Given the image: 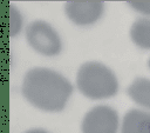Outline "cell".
Wrapping results in <instances>:
<instances>
[{"mask_svg":"<svg viewBox=\"0 0 150 133\" xmlns=\"http://www.w3.org/2000/svg\"><path fill=\"white\" fill-rule=\"evenodd\" d=\"M131 41L143 49H150V19H137L130 27Z\"/></svg>","mask_w":150,"mask_h":133,"instance_id":"cell-8","label":"cell"},{"mask_svg":"<svg viewBox=\"0 0 150 133\" xmlns=\"http://www.w3.org/2000/svg\"><path fill=\"white\" fill-rule=\"evenodd\" d=\"M127 93L134 102L150 109V79L136 78L129 85Z\"/></svg>","mask_w":150,"mask_h":133,"instance_id":"cell-7","label":"cell"},{"mask_svg":"<svg viewBox=\"0 0 150 133\" xmlns=\"http://www.w3.org/2000/svg\"><path fill=\"white\" fill-rule=\"evenodd\" d=\"M121 133H150V112L129 109L123 117Z\"/></svg>","mask_w":150,"mask_h":133,"instance_id":"cell-6","label":"cell"},{"mask_svg":"<svg viewBox=\"0 0 150 133\" xmlns=\"http://www.w3.org/2000/svg\"><path fill=\"white\" fill-rule=\"evenodd\" d=\"M128 5L136 12L150 16V1H129Z\"/></svg>","mask_w":150,"mask_h":133,"instance_id":"cell-10","label":"cell"},{"mask_svg":"<svg viewBox=\"0 0 150 133\" xmlns=\"http://www.w3.org/2000/svg\"><path fill=\"white\" fill-rule=\"evenodd\" d=\"M76 87L86 98L102 100L116 95L118 92V81L115 73L104 64L87 61L77 71Z\"/></svg>","mask_w":150,"mask_h":133,"instance_id":"cell-2","label":"cell"},{"mask_svg":"<svg viewBox=\"0 0 150 133\" xmlns=\"http://www.w3.org/2000/svg\"><path fill=\"white\" fill-rule=\"evenodd\" d=\"M120 118L116 109L107 105H98L89 109L82 119V133H117Z\"/></svg>","mask_w":150,"mask_h":133,"instance_id":"cell-4","label":"cell"},{"mask_svg":"<svg viewBox=\"0 0 150 133\" xmlns=\"http://www.w3.org/2000/svg\"><path fill=\"white\" fill-rule=\"evenodd\" d=\"M26 40L38 53L46 56L57 55L62 49V41L56 29L43 20H34L26 28Z\"/></svg>","mask_w":150,"mask_h":133,"instance_id":"cell-3","label":"cell"},{"mask_svg":"<svg viewBox=\"0 0 150 133\" xmlns=\"http://www.w3.org/2000/svg\"><path fill=\"white\" fill-rule=\"evenodd\" d=\"M64 12L69 20L80 26L95 24L104 12L102 1H68L64 5Z\"/></svg>","mask_w":150,"mask_h":133,"instance_id":"cell-5","label":"cell"},{"mask_svg":"<svg viewBox=\"0 0 150 133\" xmlns=\"http://www.w3.org/2000/svg\"><path fill=\"white\" fill-rule=\"evenodd\" d=\"M8 34L11 36H15L21 32L22 28V16L19 9L11 5L8 7Z\"/></svg>","mask_w":150,"mask_h":133,"instance_id":"cell-9","label":"cell"},{"mask_svg":"<svg viewBox=\"0 0 150 133\" xmlns=\"http://www.w3.org/2000/svg\"><path fill=\"white\" fill-rule=\"evenodd\" d=\"M71 82L61 73L46 67H34L26 72L21 93L34 107L46 112L62 111L73 94Z\"/></svg>","mask_w":150,"mask_h":133,"instance_id":"cell-1","label":"cell"},{"mask_svg":"<svg viewBox=\"0 0 150 133\" xmlns=\"http://www.w3.org/2000/svg\"><path fill=\"white\" fill-rule=\"evenodd\" d=\"M25 133H48V132L45 131V129H41V128H33V129H28V131H26Z\"/></svg>","mask_w":150,"mask_h":133,"instance_id":"cell-11","label":"cell"},{"mask_svg":"<svg viewBox=\"0 0 150 133\" xmlns=\"http://www.w3.org/2000/svg\"><path fill=\"white\" fill-rule=\"evenodd\" d=\"M148 66H149V68H150V59H149V61H148Z\"/></svg>","mask_w":150,"mask_h":133,"instance_id":"cell-12","label":"cell"}]
</instances>
